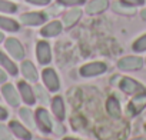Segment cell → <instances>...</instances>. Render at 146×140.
Instances as JSON below:
<instances>
[{"label": "cell", "mask_w": 146, "mask_h": 140, "mask_svg": "<svg viewBox=\"0 0 146 140\" xmlns=\"http://www.w3.org/2000/svg\"><path fill=\"white\" fill-rule=\"evenodd\" d=\"M120 89H122L125 93H127V94H135V96L142 94V93H146V92H145V87H143L140 83H137V82H135L133 79H130V77H123V79H122V82H120Z\"/></svg>", "instance_id": "6da1fadb"}, {"label": "cell", "mask_w": 146, "mask_h": 140, "mask_svg": "<svg viewBox=\"0 0 146 140\" xmlns=\"http://www.w3.org/2000/svg\"><path fill=\"white\" fill-rule=\"evenodd\" d=\"M108 66L105 63H100V61H96V63H89V64H85L82 69H80V75L83 77H92V76H98V75H102L106 72Z\"/></svg>", "instance_id": "7a4b0ae2"}, {"label": "cell", "mask_w": 146, "mask_h": 140, "mask_svg": "<svg viewBox=\"0 0 146 140\" xmlns=\"http://www.w3.org/2000/svg\"><path fill=\"white\" fill-rule=\"evenodd\" d=\"M36 122L39 124V129L44 133H49L53 130V123L44 109H37L36 110Z\"/></svg>", "instance_id": "3957f363"}, {"label": "cell", "mask_w": 146, "mask_h": 140, "mask_svg": "<svg viewBox=\"0 0 146 140\" xmlns=\"http://www.w3.org/2000/svg\"><path fill=\"white\" fill-rule=\"evenodd\" d=\"M42 77H43V82L46 85V87L50 90V92H56L59 90V79H57V75L54 73L53 69H44L43 73H42Z\"/></svg>", "instance_id": "277c9868"}, {"label": "cell", "mask_w": 146, "mask_h": 140, "mask_svg": "<svg viewBox=\"0 0 146 140\" xmlns=\"http://www.w3.org/2000/svg\"><path fill=\"white\" fill-rule=\"evenodd\" d=\"M143 64V60L137 56H129V57H123L119 60L117 66L122 70H139Z\"/></svg>", "instance_id": "5b68a950"}, {"label": "cell", "mask_w": 146, "mask_h": 140, "mask_svg": "<svg viewBox=\"0 0 146 140\" xmlns=\"http://www.w3.org/2000/svg\"><path fill=\"white\" fill-rule=\"evenodd\" d=\"M37 53V60L40 64H47L52 60V53H50V46L47 42H39L36 47Z\"/></svg>", "instance_id": "8992f818"}, {"label": "cell", "mask_w": 146, "mask_h": 140, "mask_svg": "<svg viewBox=\"0 0 146 140\" xmlns=\"http://www.w3.org/2000/svg\"><path fill=\"white\" fill-rule=\"evenodd\" d=\"M20 20H22V23H25L27 26H39V24L46 22V15L44 13H37V12L26 13V15H22Z\"/></svg>", "instance_id": "52a82bcc"}, {"label": "cell", "mask_w": 146, "mask_h": 140, "mask_svg": "<svg viewBox=\"0 0 146 140\" xmlns=\"http://www.w3.org/2000/svg\"><path fill=\"white\" fill-rule=\"evenodd\" d=\"M6 49L9 50V53L15 57V59H23L25 56V50L22 47V44L19 43V40L16 39H7L6 40Z\"/></svg>", "instance_id": "ba28073f"}, {"label": "cell", "mask_w": 146, "mask_h": 140, "mask_svg": "<svg viewBox=\"0 0 146 140\" xmlns=\"http://www.w3.org/2000/svg\"><path fill=\"white\" fill-rule=\"evenodd\" d=\"M19 90H20L22 99H23L27 104H35L36 97H35V94H33L32 87H30L27 83H25V82H19Z\"/></svg>", "instance_id": "9c48e42d"}, {"label": "cell", "mask_w": 146, "mask_h": 140, "mask_svg": "<svg viewBox=\"0 0 146 140\" xmlns=\"http://www.w3.org/2000/svg\"><path fill=\"white\" fill-rule=\"evenodd\" d=\"M108 6H109L108 0H92V2L86 6V12L89 15H96V13H100V12L106 10Z\"/></svg>", "instance_id": "30bf717a"}, {"label": "cell", "mask_w": 146, "mask_h": 140, "mask_svg": "<svg viewBox=\"0 0 146 140\" xmlns=\"http://www.w3.org/2000/svg\"><path fill=\"white\" fill-rule=\"evenodd\" d=\"M145 106H146V93H142V94L135 96V99H133L132 103L129 104V109H130L132 114H137L139 112L143 110Z\"/></svg>", "instance_id": "8fae6325"}, {"label": "cell", "mask_w": 146, "mask_h": 140, "mask_svg": "<svg viewBox=\"0 0 146 140\" xmlns=\"http://www.w3.org/2000/svg\"><path fill=\"white\" fill-rule=\"evenodd\" d=\"M62 32V24H60V22H52V23H49L47 26H44L42 30H40V33H42V36H44V37H53V36H57L59 33Z\"/></svg>", "instance_id": "7c38bea8"}, {"label": "cell", "mask_w": 146, "mask_h": 140, "mask_svg": "<svg viewBox=\"0 0 146 140\" xmlns=\"http://www.w3.org/2000/svg\"><path fill=\"white\" fill-rule=\"evenodd\" d=\"M3 94H5L6 100L9 102V104H12V106H19L20 100H19V96H17V93H16V90H15V87H13L12 85H6V86L3 87Z\"/></svg>", "instance_id": "4fadbf2b"}, {"label": "cell", "mask_w": 146, "mask_h": 140, "mask_svg": "<svg viewBox=\"0 0 146 140\" xmlns=\"http://www.w3.org/2000/svg\"><path fill=\"white\" fill-rule=\"evenodd\" d=\"M10 129L13 130V133L19 137V139H23V140H30L32 139V133L27 130V129H25L20 123H17V122H12L10 123Z\"/></svg>", "instance_id": "5bb4252c"}, {"label": "cell", "mask_w": 146, "mask_h": 140, "mask_svg": "<svg viewBox=\"0 0 146 140\" xmlns=\"http://www.w3.org/2000/svg\"><path fill=\"white\" fill-rule=\"evenodd\" d=\"M80 16H82V12L79 10V9H72V10H69V12H66V15L63 16V22H64V26L66 27H70V26H73L79 19H80Z\"/></svg>", "instance_id": "9a60e30c"}, {"label": "cell", "mask_w": 146, "mask_h": 140, "mask_svg": "<svg viewBox=\"0 0 146 140\" xmlns=\"http://www.w3.org/2000/svg\"><path fill=\"white\" fill-rule=\"evenodd\" d=\"M22 72H23V75H25L26 79H29L32 82H36L37 80V72H36L35 66L32 64V61H23Z\"/></svg>", "instance_id": "2e32d148"}, {"label": "cell", "mask_w": 146, "mask_h": 140, "mask_svg": "<svg viewBox=\"0 0 146 140\" xmlns=\"http://www.w3.org/2000/svg\"><path fill=\"white\" fill-rule=\"evenodd\" d=\"M52 110H53L54 116L59 120H63L64 119V104H63L62 97H54L53 99V102H52Z\"/></svg>", "instance_id": "e0dca14e"}, {"label": "cell", "mask_w": 146, "mask_h": 140, "mask_svg": "<svg viewBox=\"0 0 146 140\" xmlns=\"http://www.w3.org/2000/svg\"><path fill=\"white\" fill-rule=\"evenodd\" d=\"M106 107H108V112L112 117H115V119L120 117V104H119L116 97H109L108 103H106Z\"/></svg>", "instance_id": "ac0fdd59"}, {"label": "cell", "mask_w": 146, "mask_h": 140, "mask_svg": "<svg viewBox=\"0 0 146 140\" xmlns=\"http://www.w3.org/2000/svg\"><path fill=\"white\" fill-rule=\"evenodd\" d=\"M0 64H2L10 75H17V67L15 66V63L7 56H5L2 52H0Z\"/></svg>", "instance_id": "d6986e66"}, {"label": "cell", "mask_w": 146, "mask_h": 140, "mask_svg": "<svg viewBox=\"0 0 146 140\" xmlns=\"http://www.w3.org/2000/svg\"><path fill=\"white\" fill-rule=\"evenodd\" d=\"M112 9H113L115 12L120 13V15H127V16H130V15L135 13V9H132V6H127V5H125V3H122V2L113 3V5H112Z\"/></svg>", "instance_id": "ffe728a7"}, {"label": "cell", "mask_w": 146, "mask_h": 140, "mask_svg": "<svg viewBox=\"0 0 146 140\" xmlns=\"http://www.w3.org/2000/svg\"><path fill=\"white\" fill-rule=\"evenodd\" d=\"M0 27L5 29V30H9V32H16L19 30V24L12 20V19H7V17H0Z\"/></svg>", "instance_id": "44dd1931"}, {"label": "cell", "mask_w": 146, "mask_h": 140, "mask_svg": "<svg viewBox=\"0 0 146 140\" xmlns=\"http://www.w3.org/2000/svg\"><path fill=\"white\" fill-rule=\"evenodd\" d=\"M16 5L6 2V0H0V12H6V13H15L16 12Z\"/></svg>", "instance_id": "7402d4cb"}, {"label": "cell", "mask_w": 146, "mask_h": 140, "mask_svg": "<svg viewBox=\"0 0 146 140\" xmlns=\"http://www.w3.org/2000/svg\"><path fill=\"white\" fill-rule=\"evenodd\" d=\"M133 50L135 52H145L146 50V34H143L142 37H139L133 43Z\"/></svg>", "instance_id": "603a6c76"}, {"label": "cell", "mask_w": 146, "mask_h": 140, "mask_svg": "<svg viewBox=\"0 0 146 140\" xmlns=\"http://www.w3.org/2000/svg\"><path fill=\"white\" fill-rule=\"evenodd\" d=\"M20 116H22V119L29 124V126H33L35 123H33V119H32V112L30 110H27V109H20Z\"/></svg>", "instance_id": "cb8c5ba5"}, {"label": "cell", "mask_w": 146, "mask_h": 140, "mask_svg": "<svg viewBox=\"0 0 146 140\" xmlns=\"http://www.w3.org/2000/svg\"><path fill=\"white\" fill-rule=\"evenodd\" d=\"M36 93H37L39 99H40L44 104H47V103H49V96H47V93H44V92H43V87H42V86H37V87H36Z\"/></svg>", "instance_id": "d4e9b609"}, {"label": "cell", "mask_w": 146, "mask_h": 140, "mask_svg": "<svg viewBox=\"0 0 146 140\" xmlns=\"http://www.w3.org/2000/svg\"><path fill=\"white\" fill-rule=\"evenodd\" d=\"M59 3L64 6H78V5H83L85 0H59Z\"/></svg>", "instance_id": "484cf974"}, {"label": "cell", "mask_w": 146, "mask_h": 140, "mask_svg": "<svg viewBox=\"0 0 146 140\" xmlns=\"http://www.w3.org/2000/svg\"><path fill=\"white\" fill-rule=\"evenodd\" d=\"M120 2L125 3V5H127V6L135 7V6H140V5H143V3H145V0H120Z\"/></svg>", "instance_id": "4316f807"}, {"label": "cell", "mask_w": 146, "mask_h": 140, "mask_svg": "<svg viewBox=\"0 0 146 140\" xmlns=\"http://www.w3.org/2000/svg\"><path fill=\"white\" fill-rule=\"evenodd\" d=\"M0 139L2 140H10V134H9L7 129L3 127V126H0Z\"/></svg>", "instance_id": "83f0119b"}, {"label": "cell", "mask_w": 146, "mask_h": 140, "mask_svg": "<svg viewBox=\"0 0 146 140\" xmlns=\"http://www.w3.org/2000/svg\"><path fill=\"white\" fill-rule=\"evenodd\" d=\"M29 3H33V5H37V6H43V5H47L50 3V0H27Z\"/></svg>", "instance_id": "f1b7e54d"}, {"label": "cell", "mask_w": 146, "mask_h": 140, "mask_svg": "<svg viewBox=\"0 0 146 140\" xmlns=\"http://www.w3.org/2000/svg\"><path fill=\"white\" fill-rule=\"evenodd\" d=\"M6 117H7V112L3 107H0V120H5Z\"/></svg>", "instance_id": "f546056e"}, {"label": "cell", "mask_w": 146, "mask_h": 140, "mask_svg": "<svg viewBox=\"0 0 146 140\" xmlns=\"http://www.w3.org/2000/svg\"><path fill=\"white\" fill-rule=\"evenodd\" d=\"M6 79H7V77H6V75H5V73L2 72V70H0V83H3V82H5Z\"/></svg>", "instance_id": "4dcf8cb0"}, {"label": "cell", "mask_w": 146, "mask_h": 140, "mask_svg": "<svg viewBox=\"0 0 146 140\" xmlns=\"http://www.w3.org/2000/svg\"><path fill=\"white\" fill-rule=\"evenodd\" d=\"M140 16H142V19H145V20H146V9H145V10H142Z\"/></svg>", "instance_id": "1f68e13d"}, {"label": "cell", "mask_w": 146, "mask_h": 140, "mask_svg": "<svg viewBox=\"0 0 146 140\" xmlns=\"http://www.w3.org/2000/svg\"><path fill=\"white\" fill-rule=\"evenodd\" d=\"M63 140H78V139H73V137H66V139H63Z\"/></svg>", "instance_id": "d6a6232c"}, {"label": "cell", "mask_w": 146, "mask_h": 140, "mask_svg": "<svg viewBox=\"0 0 146 140\" xmlns=\"http://www.w3.org/2000/svg\"><path fill=\"white\" fill-rule=\"evenodd\" d=\"M133 140H146V139H143V137H137V139H133Z\"/></svg>", "instance_id": "836d02e7"}, {"label": "cell", "mask_w": 146, "mask_h": 140, "mask_svg": "<svg viewBox=\"0 0 146 140\" xmlns=\"http://www.w3.org/2000/svg\"><path fill=\"white\" fill-rule=\"evenodd\" d=\"M2 40H3V34H2V33H0V42H2Z\"/></svg>", "instance_id": "e575fe53"}, {"label": "cell", "mask_w": 146, "mask_h": 140, "mask_svg": "<svg viewBox=\"0 0 146 140\" xmlns=\"http://www.w3.org/2000/svg\"><path fill=\"white\" fill-rule=\"evenodd\" d=\"M36 140H47V139H36Z\"/></svg>", "instance_id": "d590c367"}]
</instances>
